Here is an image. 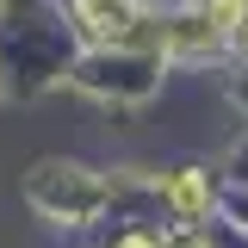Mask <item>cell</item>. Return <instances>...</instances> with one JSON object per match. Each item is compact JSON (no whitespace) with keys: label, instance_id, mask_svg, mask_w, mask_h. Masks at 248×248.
<instances>
[{"label":"cell","instance_id":"1","mask_svg":"<svg viewBox=\"0 0 248 248\" xmlns=\"http://www.w3.org/2000/svg\"><path fill=\"white\" fill-rule=\"evenodd\" d=\"M155 199L168 205V217H174L180 230H199V223L211 217V174H205V168H174V174L155 180Z\"/></svg>","mask_w":248,"mask_h":248},{"label":"cell","instance_id":"2","mask_svg":"<svg viewBox=\"0 0 248 248\" xmlns=\"http://www.w3.org/2000/svg\"><path fill=\"white\" fill-rule=\"evenodd\" d=\"M106 248H174V236H155V230H143V223H130V230H118Z\"/></svg>","mask_w":248,"mask_h":248}]
</instances>
